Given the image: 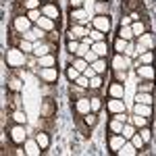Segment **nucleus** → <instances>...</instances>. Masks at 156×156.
Returning <instances> with one entry per match:
<instances>
[{
    "instance_id": "nucleus-6",
    "label": "nucleus",
    "mask_w": 156,
    "mask_h": 156,
    "mask_svg": "<svg viewBox=\"0 0 156 156\" xmlns=\"http://www.w3.org/2000/svg\"><path fill=\"white\" fill-rule=\"evenodd\" d=\"M40 79L46 83H54L58 79V71L56 67H40Z\"/></svg>"
},
{
    "instance_id": "nucleus-15",
    "label": "nucleus",
    "mask_w": 156,
    "mask_h": 156,
    "mask_svg": "<svg viewBox=\"0 0 156 156\" xmlns=\"http://www.w3.org/2000/svg\"><path fill=\"white\" fill-rule=\"evenodd\" d=\"M129 56L127 54H115L112 56V71H117V69H127L129 67Z\"/></svg>"
},
{
    "instance_id": "nucleus-48",
    "label": "nucleus",
    "mask_w": 156,
    "mask_h": 156,
    "mask_svg": "<svg viewBox=\"0 0 156 156\" xmlns=\"http://www.w3.org/2000/svg\"><path fill=\"white\" fill-rule=\"evenodd\" d=\"M112 75H115V81H125L127 79V69H117V71H112Z\"/></svg>"
},
{
    "instance_id": "nucleus-47",
    "label": "nucleus",
    "mask_w": 156,
    "mask_h": 156,
    "mask_svg": "<svg viewBox=\"0 0 156 156\" xmlns=\"http://www.w3.org/2000/svg\"><path fill=\"white\" fill-rule=\"evenodd\" d=\"M79 44H81V42H79V40H69V42H67V50H69V52H71L73 56H75V52H77V50H79Z\"/></svg>"
},
{
    "instance_id": "nucleus-11",
    "label": "nucleus",
    "mask_w": 156,
    "mask_h": 156,
    "mask_svg": "<svg viewBox=\"0 0 156 156\" xmlns=\"http://www.w3.org/2000/svg\"><path fill=\"white\" fill-rule=\"evenodd\" d=\"M106 110H110V115L125 112V102H123V98H110L106 102Z\"/></svg>"
},
{
    "instance_id": "nucleus-23",
    "label": "nucleus",
    "mask_w": 156,
    "mask_h": 156,
    "mask_svg": "<svg viewBox=\"0 0 156 156\" xmlns=\"http://www.w3.org/2000/svg\"><path fill=\"white\" fill-rule=\"evenodd\" d=\"M133 112H135V115H142V117H150V115H152V106H150V104H140V102H135Z\"/></svg>"
},
{
    "instance_id": "nucleus-9",
    "label": "nucleus",
    "mask_w": 156,
    "mask_h": 156,
    "mask_svg": "<svg viewBox=\"0 0 156 156\" xmlns=\"http://www.w3.org/2000/svg\"><path fill=\"white\" fill-rule=\"evenodd\" d=\"M11 140L15 142V144H19V146L27 142V133H25L23 125H19V123H17V125L11 129Z\"/></svg>"
},
{
    "instance_id": "nucleus-51",
    "label": "nucleus",
    "mask_w": 156,
    "mask_h": 156,
    "mask_svg": "<svg viewBox=\"0 0 156 156\" xmlns=\"http://www.w3.org/2000/svg\"><path fill=\"white\" fill-rule=\"evenodd\" d=\"M79 75H81V73L77 71V69H75V67H67V77H69V79H71V81H75V79H77V77H79Z\"/></svg>"
},
{
    "instance_id": "nucleus-43",
    "label": "nucleus",
    "mask_w": 156,
    "mask_h": 156,
    "mask_svg": "<svg viewBox=\"0 0 156 156\" xmlns=\"http://www.w3.org/2000/svg\"><path fill=\"white\" fill-rule=\"evenodd\" d=\"M102 87V75H94L90 79V90H100Z\"/></svg>"
},
{
    "instance_id": "nucleus-3",
    "label": "nucleus",
    "mask_w": 156,
    "mask_h": 156,
    "mask_svg": "<svg viewBox=\"0 0 156 156\" xmlns=\"http://www.w3.org/2000/svg\"><path fill=\"white\" fill-rule=\"evenodd\" d=\"M12 29H17L19 34L29 31V29H31V21H29V17H27V15H15V17H12Z\"/></svg>"
},
{
    "instance_id": "nucleus-21",
    "label": "nucleus",
    "mask_w": 156,
    "mask_h": 156,
    "mask_svg": "<svg viewBox=\"0 0 156 156\" xmlns=\"http://www.w3.org/2000/svg\"><path fill=\"white\" fill-rule=\"evenodd\" d=\"M127 121L135 125V129H142V127H148V117H142V115H135V112H133V117H129Z\"/></svg>"
},
{
    "instance_id": "nucleus-42",
    "label": "nucleus",
    "mask_w": 156,
    "mask_h": 156,
    "mask_svg": "<svg viewBox=\"0 0 156 156\" xmlns=\"http://www.w3.org/2000/svg\"><path fill=\"white\" fill-rule=\"evenodd\" d=\"M17 48H21L25 52V54H27V52H34V42H29V40H21V44H19V46H17Z\"/></svg>"
},
{
    "instance_id": "nucleus-5",
    "label": "nucleus",
    "mask_w": 156,
    "mask_h": 156,
    "mask_svg": "<svg viewBox=\"0 0 156 156\" xmlns=\"http://www.w3.org/2000/svg\"><path fill=\"white\" fill-rule=\"evenodd\" d=\"M85 36H90V29H87L85 25L71 23V29H69V34H67L69 40H81V37H85Z\"/></svg>"
},
{
    "instance_id": "nucleus-60",
    "label": "nucleus",
    "mask_w": 156,
    "mask_h": 156,
    "mask_svg": "<svg viewBox=\"0 0 156 156\" xmlns=\"http://www.w3.org/2000/svg\"><path fill=\"white\" fill-rule=\"evenodd\" d=\"M131 23H133V21H131V17H129V15L121 19V25H131Z\"/></svg>"
},
{
    "instance_id": "nucleus-10",
    "label": "nucleus",
    "mask_w": 156,
    "mask_h": 156,
    "mask_svg": "<svg viewBox=\"0 0 156 156\" xmlns=\"http://www.w3.org/2000/svg\"><path fill=\"white\" fill-rule=\"evenodd\" d=\"M135 73L142 79H152L154 81V77H156V69L152 65H135Z\"/></svg>"
},
{
    "instance_id": "nucleus-36",
    "label": "nucleus",
    "mask_w": 156,
    "mask_h": 156,
    "mask_svg": "<svg viewBox=\"0 0 156 156\" xmlns=\"http://www.w3.org/2000/svg\"><path fill=\"white\" fill-rule=\"evenodd\" d=\"M54 62H56V60H54L52 54H46V56H40V58H37V65H40V67H54Z\"/></svg>"
},
{
    "instance_id": "nucleus-1",
    "label": "nucleus",
    "mask_w": 156,
    "mask_h": 156,
    "mask_svg": "<svg viewBox=\"0 0 156 156\" xmlns=\"http://www.w3.org/2000/svg\"><path fill=\"white\" fill-rule=\"evenodd\" d=\"M23 62H25V52L17 46H11L6 52V65L11 69H17V67H23Z\"/></svg>"
},
{
    "instance_id": "nucleus-53",
    "label": "nucleus",
    "mask_w": 156,
    "mask_h": 156,
    "mask_svg": "<svg viewBox=\"0 0 156 156\" xmlns=\"http://www.w3.org/2000/svg\"><path fill=\"white\" fill-rule=\"evenodd\" d=\"M83 58H85V60H87V62H90V65H92V62H96V60H98V58H100V56H98L96 52H94V50L90 48V50H87V52H85V56H83Z\"/></svg>"
},
{
    "instance_id": "nucleus-56",
    "label": "nucleus",
    "mask_w": 156,
    "mask_h": 156,
    "mask_svg": "<svg viewBox=\"0 0 156 156\" xmlns=\"http://www.w3.org/2000/svg\"><path fill=\"white\" fill-rule=\"evenodd\" d=\"M112 119L121 121V123H127V119H129V117H127V115H125V112H117V115H112Z\"/></svg>"
},
{
    "instance_id": "nucleus-27",
    "label": "nucleus",
    "mask_w": 156,
    "mask_h": 156,
    "mask_svg": "<svg viewBox=\"0 0 156 156\" xmlns=\"http://www.w3.org/2000/svg\"><path fill=\"white\" fill-rule=\"evenodd\" d=\"M36 142L42 146V150H46V148L50 146V137H48V133H46V131H37V133H36Z\"/></svg>"
},
{
    "instance_id": "nucleus-26",
    "label": "nucleus",
    "mask_w": 156,
    "mask_h": 156,
    "mask_svg": "<svg viewBox=\"0 0 156 156\" xmlns=\"http://www.w3.org/2000/svg\"><path fill=\"white\" fill-rule=\"evenodd\" d=\"M135 102H140V104H150V106H152L154 98H152V94H148V92H137V94H135Z\"/></svg>"
},
{
    "instance_id": "nucleus-29",
    "label": "nucleus",
    "mask_w": 156,
    "mask_h": 156,
    "mask_svg": "<svg viewBox=\"0 0 156 156\" xmlns=\"http://www.w3.org/2000/svg\"><path fill=\"white\" fill-rule=\"evenodd\" d=\"M6 85H9V90H11L12 94H19V92L23 90V83H21V79H17V77H11Z\"/></svg>"
},
{
    "instance_id": "nucleus-49",
    "label": "nucleus",
    "mask_w": 156,
    "mask_h": 156,
    "mask_svg": "<svg viewBox=\"0 0 156 156\" xmlns=\"http://www.w3.org/2000/svg\"><path fill=\"white\" fill-rule=\"evenodd\" d=\"M27 17H29L31 23H37V21L42 19V11H40V9H36V11H27Z\"/></svg>"
},
{
    "instance_id": "nucleus-34",
    "label": "nucleus",
    "mask_w": 156,
    "mask_h": 156,
    "mask_svg": "<svg viewBox=\"0 0 156 156\" xmlns=\"http://www.w3.org/2000/svg\"><path fill=\"white\" fill-rule=\"evenodd\" d=\"M83 123H85V127H90V129H92V127H94V125L98 123V115L90 110L87 115H83Z\"/></svg>"
},
{
    "instance_id": "nucleus-44",
    "label": "nucleus",
    "mask_w": 156,
    "mask_h": 156,
    "mask_svg": "<svg viewBox=\"0 0 156 156\" xmlns=\"http://www.w3.org/2000/svg\"><path fill=\"white\" fill-rule=\"evenodd\" d=\"M21 2H23V6L27 11H36V9H40V2L42 0H21Z\"/></svg>"
},
{
    "instance_id": "nucleus-35",
    "label": "nucleus",
    "mask_w": 156,
    "mask_h": 156,
    "mask_svg": "<svg viewBox=\"0 0 156 156\" xmlns=\"http://www.w3.org/2000/svg\"><path fill=\"white\" fill-rule=\"evenodd\" d=\"M73 67H75V69H77L79 73H83L85 69L90 67V62H87L85 58H79V56H75V60H73Z\"/></svg>"
},
{
    "instance_id": "nucleus-52",
    "label": "nucleus",
    "mask_w": 156,
    "mask_h": 156,
    "mask_svg": "<svg viewBox=\"0 0 156 156\" xmlns=\"http://www.w3.org/2000/svg\"><path fill=\"white\" fill-rule=\"evenodd\" d=\"M140 135H142V140H144L146 144H148V142H150V140H152V131H150V129H148V127H142V129H140Z\"/></svg>"
},
{
    "instance_id": "nucleus-7",
    "label": "nucleus",
    "mask_w": 156,
    "mask_h": 156,
    "mask_svg": "<svg viewBox=\"0 0 156 156\" xmlns=\"http://www.w3.org/2000/svg\"><path fill=\"white\" fill-rule=\"evenodd\" d=\"M92 25H94V29H100L104 34L110 31V19H108V15H96L92 19Z\"/></svg>"
},
{
    "instance_id": "nucleus-13",
    "label": "nucleus",
    "mask_w": 156,
    "mask_h": 156,
    "mask_svg": "<svg viewBox=\"0 0 156 156\" xmlns=\"http://www.w3.org/2000/svg\"><path fill=\"white\" fill-rule=\"evenodd\" d=\"M90 17L83 9H71V23H79V25H87Z\"/></svg>"
},
{
    "instance_id": "nucleus-22",
    "label": "nucleus",
    "mask_w": 156,
    "mask_h": 156,
    "mask_svg": "<svg viewBox=\"0 0 156 156\" xmlns=\"http://www.w3.org/2000/svg\"><path fill=\"white\" fill-rule=\"evenodd\" d=\"M137 44H142L144 48H148V50H152V46H154V37H152V34H142V36L137 37Z\"/></svg>"
},
{
    "instance_id": "nucleus-58",
    "label": "nucleus",
    "mask_w": 156,
    "mask_h": 156,
    "mask_svg": "<svg viewBox=\"0 0 156 156\" xmlns=\"http://www.w3.org/2000/svg\"><path fill=\"white\" fill-rule=\"evenodd\" d=\"M85 4V0H71V9H81Z\"/></svg>"
},
{
    "instance_id": "nucleus-8",
    "label": "nucleus",
    "mask_w": 156,
    "mask_h": 156,
    "mask_svg": "<svg viewBox=\"0 0 156 156\" xmlns=\"http://www.w3.org/2000/svg\"><path fill=\"white\" fill-rule=\"evenodd\" d=\"M73 106H75V110H77V115H81V117H83V115H87V112L92 110V102H90V96L77 98Z\"/></svg>"
},
{
    "instance_id": "nucleus-37",
    "label": "nucleus",
    "mask_w": 156,
    "mask_h": 156,
    "mask_svg": "<svg viewBox=\"0 0 156 156\" xmlns=\"http://www.w3.org/2000/svg\"><path fill=\"white\" fill-rule=\"evenodd\" d=\"M92 67H94V71H96L98 75H104V73H106V60L98 58L96 62H92Z\"/></svg>"
},
{
    "instance_id": "nucleus-32",
    "label": "nucleus",
    "mask_w": 156,
    "mask_h": 156,
    "mask_svg": "<svg viewBox=\"0 0 156 156\" xmlns=\"http://www.w3.org/2000/svg\"><path fill=\"white\" fill-rule=\"evenodd\" d=\"M152 90H154L152 79H144V81L137 83V92H148V94H152Z\"/></svg>"
},
{
    "instance_id": "nucleus-12",
    "label": "nucleus",
    "mask_w": 156,
    "mask_h": 156,
    "mask_svg": "<svg viewBox=\"0 0 156 156\" xmlns=\"http://www.w3.org/2000/svg\"><path fill=\"white\" fill-rule=\"evenodd\" d=\"M127 140L123 137V133H110V137H108V148L112 150V152H119L121 146L125 144Z\"/></svg>"
},
{
    "instance_id": "nucleus-61",
    "label": "nucleus",
    "mask_w": 156,
    "mask_h": 156,
    "mask_svg": "<svg viewBox=\"0 0 156 156\" xmlns=\"http://www.w3.org/2000/svg\"><path fill=\"white\" fill-rule=\"evenodd\" d=\"M42 2H50V0H42Z\"/></svg>"
},
{
    "instance_id": "nucleus-30",
    "label": "nucleus",
    "mask_w": 156,
    "mask_h": 156,
    "mask_svg": "<svg viewBox=\"0 0 156 156\" xmlns=\"http://www.w3.org/2000/svg\"><path fill=\"white\" fill-rule=\"evenodd\" d=\"M119 37L127 40V42H131V40H133V29H131V25H121V29H119Z\"/></svg>"
},
{
    "instance_id": "nucleus-46",
    "label": "nucleus",
    "mask_w": 156,
    "mask_h": 156,
    "mask_svg": "<svg viewBox=\"0 0 156 156\" xmlns=\"http://www.w3.org/2000/svg\"><path fill=\"white\" fill-rule=\"evenodd\" d=\"M90 37H92L94 42H104V31H100V29H90Z\"/></svg>"
},
{
    "instance_id": "nucleus-17",
    "label": "nucleus",
    "mask_w": 156,
    "mask_h": 156,
    "mask_svg": "<svg viewBox=\"0 0 156 156\" xmlns=\"http://www.w3.org/2000/svg\"><path fill=\"white\" fill-rule=\"evenodd\" d=\"M108 94H110V98H123L125 96V87H123L121 81H115V83L108 85Z\"/></svg>"
},
{
    "instance_id": "nucleus-28",
    "label": "nucleus",
    "mask_w": 156,
    "mask_h": 156,
    "mask_svg": "<svg viewBox=\"0 0 156 156\" xmlns=\"http://www.w3.org/2000/svg\"><path fill=\"white\" fill-rule=\"evenodd\" d=\"M152 60H154L152 50H146L144 54H140V56H137V62H135V65H152Z\"/></svg>"
},
{
    "instance_id": "nucleus-33",
    "label": "nucleus",
    "mask_w": 156,
    "mask_h": 156,
    "mask_svg": "<svg viewBox=\"0 0 156 156\" xmlns=\"http://www.w3.org/2000/svg\"><path fill=\"white\" fill-rule=\"evenodd\" d=\"M121 133H123V137H125V140H131V137H133V133H135V125L127 121V123L123 125V131H121Z\"/></svg>"
},
{
    "instance_id": "nucleus-55",
    "label": "nucleus",
    "mask_w": 156,
    "mask_h": 156,
    "mask_svg": "<svg viewBox=\"0 0 156 156\" xmlns=\"http://www.w3.org/2000/svg\"><path fill=\"white\" fill-rule=\"evenodd\" d=\"M125 54L131 58V56H137V52H135V44L133 42H127V48H125Z\"/></svg>"
},
{
    "instance_id": "nucleus-20",
    "label": "nucleus",
    "mask_w": 156,
    "mask_h": 156,
    "mask_svg": "<svg viewBox=\"0 0 156 156\" xmlns=\"http://www.w3.org/2000/svg\"><path fill=\"white\" fill-rule=\"evenodd\" d=\"M117 154H119V156H135V154H137V148H135L131 142H125V144L121 146V150L117 152Z\"/></svg>"
},
{
    "instance_id": "nucleus-2",
    "label": "nucleus",
    "mask_w": 156,
    "mask_h": 156,
    "mask_svg": "<svg viewBox=\"0 0 156 156\" xmlns=\"http://www.w3.org/2000/svg\"><path fill=\"white\" fill-rule=\"evenodd\" d=\"M54 50V42H48V40H37L34 42V56H46Z\"/></svg>"
},
{
    "instance_id": "nucleus-50",
    "label": "nucleus",
    "mask_w": 156,
    "mask_h": 156,
    "mask_svg": "<svg viewBox=\"0 0 156 156\" xmlns=\"http://www.w3.org/2000/svg\"><path fill=\"white\" fill-rule=\"evenodd\" d=\"M75 83L81 85V87H85V90H90V77H85L83 73H81V75H79L77 79H75Z\"/></svg>"
},
{
    "instance_id": "nucleus-45",
    "label": "nucleus",
    "mask_w": 156,
    "mask_h": 156,
    "mask_svg": "<svg viewBox=\"0 0 156 156\" xmlns=\"http://www.w3.org/2000/svg\"><path fill=\"white\" fill-rule=\"evenodd\" d=\"M90 102H92V112H98L102 108V98L98 96H90Z\"/></svg>"
},
{
    "instance_id": "nucleus-25",
    "label": "nucleus",
    "mask_w": 156,
    "mask_h": 156,
    "mask_svg": "<svg viewBox=\"0 0 156 156\" xmlns=\"http://www.w3.org/2000/svg\"><path fill=\"white\" fill-rule=\"evenodd\" d=\"M131 29H133V36L140 37L142 34H146V21H144V19H140V21H133V23H131Z\"/></svg>"
},
{
    "instance_id": "nucleus-16",
    "label": "nucleus",
    "mask_w": 156,
    "mask_h": 156,
    "mask_svg": "<svg viewBox=\"0 0 156 156\" xmlns=\"http://www.w3.org/2000/svg\"><path fill=\"white\" fill-rule=\"evenodd\" d=\"M40 152H42V146L36 142V137L25 142V154H29V156H40Z\"/></svg>"
},
{
    "instance_id": "nucleus-18",
    "label": "nucleus",
    "mask_w": 156,
    "mask_h": 156,
    "mask_svg": "<svg viewBox=\"0 0 156 156\" xmlns=\"http://www.w3.org/2000/svg\"><path fill=\"white\" fill-rule=\"evenodd\" d=\"M69 92H71V96L77 100V98H83L90 94V90H85V87H81V85H77L75 81H71V87H69Z\"/></svg>"
},
{
    "instance_id": "nucleus-38",
    "label": "nucleus",
    "mask_w": 156,
    "mask_h": 156,
    "mask_svg": "<svg viewBox=\"0 0 156 156\" xmlns=\"http://www.w3.org/2000/svg\"><path fill=\"white\" fill-rule=\"evenodd\" d=\"M125 48H127V40L117 37V40H115V52H117V54H125Z\"/></svg>"
},
{
    "instance_id": "nucleus-4",
    "label": "nucleus",
    "mask_w": 156,
    "mask_h": 156,
    "mask_svg": "<svg viewBox=\"0 0 156 156\" xmlns=\"http://www.w3.org/2000/svg\"><path fill=\"white\" fill-rule=\"evenodd\" d=\"M54 112H56V106H54V100L50 96H46L42 100V108H40V117H44V119H52L54 117Z\"/></svg>"
},
{
    "instance_id": "nucleus-40",
    "label": "nucleus",
    "mask_w": 156,
    "mask_h": 156,
    "mask_svg": "<svg viewBox=\"0 0 156 156\" xmlns=\"http://www.w3.org/2000/svg\"><path fill=\"white\" fill-rule=\"evenodd\" d=\"M123 125H125V123H121V121H117V119H110L108 129H110V133H121L123 131Z\"/></svg>"
},
{
    "instance_id": "nucleus-62",
    "label": "nucleus",
    "mask_w": 156,
    "mask_h": 156,
    "mask_svg": "<svg viewBox=\"0 0 156 156\" xmlns=\"http://www.w3.org/2000/svg\"><path fill=\"white\" fill-rule=\"evenodd\" d=\"M106 2H108V0H106Z\"/></svg>"
},
{
    "instance_id": "nucleus-39",
    "label": "nucleus",
    "mask_w": 156,
    "mask_h": 156,
    "mask_svg": "<svg viewBox=\"0 0 156 156\" xmlns=\"http://www.w3.org/2000/svg\"><path fill=\"white\" fill-rule=\"evenodd\" d=\"M131 144L135 146V148H137V152H140V150H144V148H146V142L142 140V135H140L137 131L133 133V137H131Z\"/></svg>"
},
{
    "instance_id": "nucleus-14",
    "label": "nucleus",
    "mask_w": 156,
    "mask_h": 156,
    "mask_svg": "<svg viewBox=\"0 0 156 156\" xmlns=\"http://www.w3.org/2000/svg\"><path fill=\"white\" fill-rule=\"evenodd\" d=\"M42 15H44V17H48V19H52V21H58L60 11H58V6H56V4H52V2H46V4L42 6Z\"/></svg>"
},
{
    "instance_id": "nucleus-54",
    "label": "nucleus",
    "mask_w": 156,
    "mask_h": 156,
    "mask_svg": "<svg viewBox=\"0 0 156 156\" xmlns=\"http://www.w3.org/2000/svg\"><path fill=\"white\" fill-rule=\"evenodd\" d=\"M90 48H92V46H87V44H83V42H81V44H79V50L75 52V56H79V58H83V56H85V52H87Z\"/></svg>"
},
{
    "instance_id": "nucleus-41",
    "label": "nucleus",
    "mask_w": 156,
    "mask_h": 156,
    "mask_svg": "<svg viewBox=\"0 0 156 156\" xmlns=\"http://www.w3.org/2000/svg\"><path fill=\"white\" fill-rule=\"evenodd\" d=\"M12 121L15 123H19V125H25V121H27V117H25V112L23 110H12Z\"/></svg>"
},
{
    "instance_id": "nucleus-24",
    "label": "nucleus",
    "mask_w": 156,
    "mask_h": 156,
    "mask_svg": "<svg viewBox=\"0 0 156 156\" xmlns=\"http://www.w3.org/2000/svg\"><path fill=\"white\" fill-rule=\"evenodd\" d=\"M36 25L40 27V29H44V31H54V21L48 19V17H44V15H42V19H40Z\"/></svg>"
},
{
    "instance_id": "nucleus-59",
    "label": "nucleus",
    "mask_w": 156,
    "mask_h": 156,
    "mask_svg": "<svg viewBox=\"0 0 156 156\" xmlns=\"http://www.w3.org/2000/svg\"><path fill=\"white\" fill-rule=\"evenodd\" d=\"M146 50H148V48H144L142 44H135V52H137V56H140V54H144Z\"/></svg>"
},
{
    "instance_id": "nucleus-57",
    "label": "nucleus",
    "mask_w": 156,
    "mask_h": 156,
    "mask_svg": "<svg viewBox=\"0 0 156 156\" xmlns=\"http://www.w3.org/2000/svg\"><path fill=\"white\" fill-rule=\"evenodd\" d=\"M83 75H85V77H90V79H92V77H94V75H98V73L94 71V67H92V65H90V67H87V69H85V71H83Z\"/></svg>"
},
{
    "instance_id": "nucleus-31",
    "label": "nucleus",
    "mask_w": 156,
    "mask_h": 156,
    "mask_svg": "<svg viewBox=\"0 0 156 156\" xmlns=\"http://www.w3.org/2000/svg\"><path fill=\"white\" fill-rule=\"evenodd\" d=\"M94 11H96V15H108V2L106 0H96Z\"/></svg>"
},
{
    "instance_id": "nucleus-19",
    "label": "nucleus",
    "mask_w": 156,
    "mask_h": 156,
    "mask_svg": "<svg viewBox=\"0 0 156 156\" xmlns=\"http://www.w3.org/2000/svg\"><path fill=\"white\" fill-rule=\"evenodd\" d=\"M92 50L96 52L100 58H104V56L108 54V44H106V40H104V42H94V44H92Z\"/></svg>"
}]
</instances>
